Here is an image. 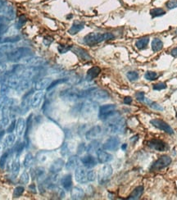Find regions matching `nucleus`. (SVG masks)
<instances>
[{
	"label": "nucleus",
	"instance_id": "f257e3e1",
	"mask_svg": "<svg viewBox=\"0 0 177 200\" xmlns=\"http://www.w3.org/2000/svg\"><path fill=\"white\" fill-rule=\"evenodd\" d=\"M89 89H85L81 90L79 89L70 88L67 89L65 90H62L60 94L61 98H62L65 100H69V101H75L77 99L84 98H88V94H89Z\"/></svg>",
	"mask_w": 177,
	"mask_h": 200
},
{
	"label": "nucleus",
	"instance_id": "f03ea898",
	"mask_svg": "<svg viewBox=\"0 0 177 200\" xmlns=\"http://www.w3.org/2000/svg\"><path fill=\"white\" fill-rule=\"evenodd\" d=\"M115 38L114 34L112 33H89L87 35H85L84 38L85 44L88 45H94V44H99L102 41L111 40Z\"/></svg>",
	"mask_w": 177,
	"mask_h": 200
},
{
	"label": "nucleus",
	"instance_id": "7ed1b4c3",
	"mask_svg": "<svg viewBox=\"0 0 177 200\" xmlns=\"http://www.w3.org/2000/svg\"><path fill=\"white\" fill-rule=\"evenodd\" d=\"M31 53H32V51L29 48H16L12 51L7 53V61L16 62L20 61V59H22V58L29 57L30 55H31Z\"/></svg>",
	"mask_w": 177,
	"mask_h": 200
},
{
	"label": "nucleus",
	"instance_id": "20e7f679",
	"mask_svg": "<svg viewBox=\"0 0 177 200\" xmlns=\"http://www.w3.org/2000/svg\"><path fill=\"white\" fill-rule=\"evenodd\" d=\"M113 167L110 165H104L102 168L100 169L98 176V180L100 185H104L107 183L110 179V177L113 175Z\"/></svg>",
	"mask_w": 177,
	"mask_h": 200
},
{
	"label": "nucleus",
	"instance_id": "39448f33",
	"mask_svg": "<svg viewBox=\"0 0 177 200\" xmlns=\"http://www.w3.org/2000/svg\"><path fill=\"white\" fill-rule=\"evenodd\" d=\"M116 105L114 104H107V105L101 106L99 112V119L102 121H106L116 112Z\"/></svg>",
	"mask_w": 177,
	"mask_h": 200
},
{
	"label": "nucleus",
	"instance_id": "423d86ee",
	"mask_svg": "<svg viewBox=\"0 0 177 200\" xmlns=\"http://www.w3.org/2000/svg\"><path fill=\"white\" fill-rule=\"evenodd\" d=\"M150 123L154 127H156V128L161 130H163L164 132L167 133L169 135H173L174 134L173 129L167 124V122H165L162 120H161V119H153V120H151Z\"/></svg>",
	"mask_w": 177,
	"mask_h": 200
},
{
	"label": "nucleus",
	"instance_id": "0eeeda50",
	"mask_svg": "<svg viewBox=\"0 0 177 200\" xmlns=\"http://www.w3.org/2000/svg\"><path fill=\"white\" fill-rule=\"evenodd\" d=\"M88 98L103 100V99H108L109 98V94L106 90H103L101 89L91 88L89 89Z\"/></svg>",
	"mask_w": 177,
	"mask_h": 200
},
{
	"label": "nucleus",
	"instance_id": "6e6552de",
	"mask_svg": "<svg viewBox=\"0 0 177 200\" xmlns=\"http://www.w3.org/2000/svg\"><path fill=\"white\" fill-rule=\"evenodd\" d=\"M171 163V158L168 156H162L160 158L153 163V166L151 167L152 170H160L162 168L167 167V166H169Z\"/></svg>",
	"mask_w": 177,
	"mask_h": 200
},
{
	"label": "nucleus",
	"instance_id": "1a4fd4ad",
	"mask_svg": "<svg viewBox=\"0 0 177 200\" xmlns=\"http://www.w3.org/2000/svg\"><path fill=\"white\" fill-rule=\"evenodd\" d=\"M120 144V139L117 137H110L109 139H107L102 148L105 150H108V151H116L117 149L119 148Z\"/></svg>",
	"mask_w": 177,
	"mask_h": 200
},
{
	"label": "nucleus",
	"instance_id": "9d476101",
	"mask_svg": "<svg viewBox=\"0 0 177 200\" xmlns=\"http://www.w3.org/2000/svg\"><path fill=\"white\" fill-rule=\"evenodd\" d=\"M44 96V93L43 90H37L32 95L31 98V107L33 108H36L40 105L41 102L43 100Z\"/></svg>",
	"mask_w": 177,
	"mask_h": 200
},
{
	"label": "nucleus",
	"instance_id": "9b49d317",
	"mask_svg": "<svg viewBox=\"0 0 177 200\" xmlns=\"http://www.w3.org/2000/svg\"><path fill=\"white\" fill-rule=\"evenodd\" d=\"M24 63L32 67H40L45 64V60L38 57H31V58L27 57L26 59L24 60Z\"/></svg>",
	"mask_w": 177,
	"mask_h": 200
},
{
	"label": "nucleus",
	"instance_id": "f8f14e48",
	"mask_svg": "<svg viewBox=\"0 0 177 200\" xmlns=\"http://www.w3.org/2000/svg\"><path fill=\"white\" fill-rule=\"evenodd\" d=\"M148 144L151 149H155V150L159 151V152H163V151L168 149L167 144L160 140V139H152V140L148 141Z\"/></svg>",
	"mask_w": 177,
	"mask_h": 200
},
{
	"label": "nucleus",
	"instance_id": "ddd939ff",
	"mask_svg": "<svg viewBox=\"0 0 177 200\" xmlns=\"http://www.w3.org/2000/svg\"><path fill=\"white\" fill-rule=\"evenodd\" d=\"M87 173L88 171H86L84 168L82 167H78L76 168L75 172V177L76 181L78 183L80 184H85L86 182H88V177H87Z\"/></svg>",
	"mask_w": 177,
	"mask_h": 200
},
{
	"label": "nucleus",
	"instance_id": "4468645a",
	"mask_svg": "<svg viewBox=\"0 0 177 200\" xmlns=\"http://www.w3.org/2000/svg\"><path fill=\"white\" fill-rule=\"evenodd\" d=\"M75 55H77L79 58H80L83 61H89L91 60V57L88 54V52L83 49L81 48L76 47V46H72V49H71Z\"/></svg>",
	"mask_w": 177,
	"mask_h": 200
},
{
	"label": "nucleus",
	"instance_id": "2eb2a0df",
	"mask_svg": "<svg viewBox=\"0 0 177 200\" xmlns=\"http://www.w3.org/2000/svg\"><path fill=\"white\" fill-rule=\"evenodd\" d=\"M102 133L101 126H93L91 129H89L85 134V138L88 140H94Z\"/></svg>",
	"mask_w": 177,
	"mask_h": 200
},
{
	"label": "nucleus",
	"instance_id": "dca6fc26",
	"mask_svg": "<svg viewBox=\"0 0 177 200\" xmlns=\"http://www.w3.org/2000/svg\"><path fill=\"white\" fill-rule=\"evenodd\" d=\"M53 81L50 77H45V78H41L40 80H38L34 84V88L37 90H44L47 89L49 85Z\"/></svg>",
	"mask_w": 177,
	"mask_h": 200
},
{
	"label": "nucleus",
	"instance_id": "f3484780",
	"mask_svg": "<svg viewBox=\"0 0 177 200\" xmlns=\"http://www.w3.org/2000/svg\"><path fill=\"white\" fill-rule=\"evenodd\" d=\"M64 161L61 158H58V159H56L52 163L51 166L49 167V171L52 174H57L59 171H61V169L63 168L64 166Z\"/></svg>",
	"mask_w": 177,
	"mask_h": 200
},
{
	"label": "nucleus",
	"instance_id": "a211bd4d",
	"mask_svg": "<svg viewBox=\"0 0 177 200\" xmlns=\"http://www.w3.org/2000/svg\"><path fill=\"white\" fill-rule=\"evenodd\" d=\"M32 114L28 116L26 124V129H25V144L26 147L30 144V133H31V128H32Z\"/></svg>",
	"mask_w": 177,
	"mask_h": 200
},
{
	"label": "nucleus",
	"instance_id": "6ab92c4d",
	"mask_svg": "<svg viewBox=\"0 0 177 200\" xmlns=\"http://www.w3.org/2000/svg\"><path fill=\"white\" fill-rule=\"evenodd\" d=\"M97 157H98V161L100 163H108V162L113 160V156L110 153H107V152L101 150V149H98Z\"/></svg>",
	"mask_w": 177,
	"mask_h": 200
},
{
	"label": "nucleus",
	"instance_id": "aec40b11",
	"mask_svg": "<svg viewBox=\"0 0 177 200\" xmlns=\"http://www.w3.org/2000/svg\"><path fill=\"white\" fill-rule=\"evenodd\" d=\"M81 163L86 168H93L97 165V160L91 155H87L82 158Z\"/></svg>",
	"mask_w": 177,
	"mask_h": 200
},
{
	"label": "nucleus",
	"instance_id": "412c9836",
	"mask_svg": "<svg viewBox=\"0 0 177 200\" xmlns=\"http://www.w3.org/2000/svg\"><path fill=\"white\" fill-rule=\"evenodd\" d=\"M61 184L62 187L64 188L65 190L67 191H69L71 190L72 187V177L71 174H68V175H66L64 177L61 178Z\"/></svg>",
	"mask_w": 177,
	"mask_h": 200
},
{
	"label": "nucleus",
	"instance_id": "4be33fe9",
	"mask_svg": "<svg viewBox=\"0 0 177 200\" xmlns=\"http://www.w3.org/2000/svg\"><path fill=\"white\" fill-rule=\"evenodd\" d=\"M79 165V158L77 156H72L69 158L67 163L66 164V168L68 171H72V170L77 168Z\"/></svg>",
	"mask_w": 177,
	"mask_h": 200
},
{
	"label": "nucleus",
	"instance_id": "5701e85b",
	"mask_svg": "<svg viewBox=\"0 0 177 200\" xmlns=\"http://www.w3.org/2000/svg\"><path fill=\"white\" fill-rule=\"evenodd\" d=\"M71 191V196L72 199H82L85 196V192L80 187H74Z\"/></svg>",
	"mask_w": 177,
	"mask_h": 200
},
{
	"label": "nucleus",
	"instance_id": "b1692460",
	"mask_svg": "<svg viewBox=\"0 0 177 200\" xmlns=\"http://www.w3.org/2000/svg\"><path fill=\"white\" fill-rule=\"evenodd\" d=\"M84 27H85V24L83 23V22L75 21V22L73 23V25L71 26V28L69 29L68 33L70 34L74 35V34H76L78 32L82 31L84 29Z\"/></svg>",
	"mask_w": 177,
	"mask_h": 200
},
{
	"label": "nucleus",
	"instance_id": "393cba45",
	"mask_svg": "<svg viewBox=\"0 0 177 200\" xmlns=\"http://www.w3.org/2000/svg\"><path fill=\"white\" fill-rule=\"evenodd\" d=\"M26 124V122H25L23 118H19L16 122V131L19 136H21L25 132Z\"/></svg>",
	"mask_w": 177,
	"mask_h": 200
},
{
	"label": "nucleus",
	"instance_id": "a878e982",
	"mask_svg": "<svg viewBox=\"0 0 177 200\" xmlns=\"http://www.w3.org/2000/svg\"><path fill=\"white\" fill-rule=\"evenodd\" d=\"M101 72V69L99 67H93L90 69H88L87 71V75H86V78L88 81L93 80V79L96 78Z\"/></svg>",
	"mask_w": 177,
	"mask_h": 200
},
{
	"label": "nucleus",
	"instance_id": "bb28decb",
	"mask_svg": "<svg viewBox=\"0 0 177 200\" xmlns=\"http://www.w3.org/2000/svg\"><path fill=\"white\" fill-rule=\"evenodd\" d=\"M143 193V186H138L136 187L135 190H133L131 194L129 195V198H127V199H139L140 197L142 196Z\"/></svg>",
	"mask_w": 177,
	"mask_h": 200
},
{
	"label": "nucleus",
	"instance_id": "cd10ccee",
	"mask_svg": "<svg viewBox=\"0 0 177 200\" xmlns=\"http://www.w3.org/2000/svg\"><path fill=\"white\" fill-rule=\"evenodd\" d=\"M15 140H16V136H14L13 134L12 133H9V135H7L6 137H5V139H4V149H7L11 146L13 144L15 143Z\"/></svg>",
	"mask_w": 177,
	"mask_h": 200
},
{
	"label": "nucleus",
	"instance_id": "c85d7f7f",
	"mask_svg": "<svg viewBox=\"0 0 177 200\" xmlns=\"http://www.w3.org/2000/svg\"><path fill=\"white\" fill-rule=\"evenodd\" d=\"M162 48H163V43L161 40L156 38L152 41V49L153 52L160 51L162 49Z\"/></svg>",
	"mask_w": 177,
	"mask_h": 200
},
{
	"label": "nucleus",
	"instance_id": "c756f323",
	"mask_svg": "<svg viewBox=\"0 0 177 200\" xmlns=\"http://www.w3.org/2000/svg\"><path fill=\"white\" fill-rule=\"evenodd\" d=\"M148 42H149V38L146 36V37H143L139 39L136 41L135 45H136L137 48H139V49H143V48H145L147 47Z\"/></svg>",
	"mask_w": 177,
	"mask_h": 200
},
{
	"label": "nucleus",
	"instance_id": "7c9ffc66",
	"mask_svg": "<svg viewBox=\"0 0 177 200\" xmlns=\"http://www.w3.org/2000/svg\"><path fill=\"white\" fill-rule=\"evenodd\" d=\"M20 36L15 35V36H11V37L2 38L0 40V44H6V43H16L20 40Z\"/></svg>",
	"mask_w": 177,
	"mask_h": 200
},
{
	"label": "nucleus",
	"instance_id": "2f4dec72",
	"mask_svg": "<svg viewBox=\"0 0 177 200\" xmlns=\"http://www.w3.org/2000/svg\"><path fill=\"white\" fill-rule=\"evenodd\" d=\"M11 167H12V173L16 176L17 173H18V171H19V170H20V161H19L18 155L16 157V158L12 162V164Z\"/></svg>",
	"mask_w": 177,
	"mask_h": 200
},
{
	"label": "nucleus",
	"instance_id": "473e14b6",
	"mask_svg": "<svg viewBox=\"0 0 177 200\" xmlns=\"http://www.w3.org/2000/svg\"><path fill=\"white\" fill-rule=\"evenodd\" d=\"M34 163V157L31 153H27L24 159V166L26 168L31 167Z\"/></svg>",
	"mask_w": 177,
	"mask_h": 200
},
{
	"label": "nucleus",
	"instance_id": "72a5a7b5",
	"mask_svg": "<svg viewBox=\"0 0 177 200\" xmlns=\"http://www.w3.org/2000/svg\"><path fill=\"white\" fill-rule=\"evenodd\" d=\"M144 101L147 103V104L149 106L150 108H152L155 109V110H158V111H162L163 110V108L162 107H161L158 103H157L153 102L152 100H150L148 98H144Z\"/></svg>",
	"mask_w": 177,
	"mask_h": 200
},
{
	"label": "nucleus",
	"instance_id": "f704fd0d",
	"mask_svg": "<svg viewBox=\"0 0 177 200\" xmlns=\"http://www.w3.org/2000/svg\"><path fill=\"white\" fill-rule=\"evenodd\" d=\"M150 14L153 17H157L165 15L166 12L162 8H154V9H152L150 11Z\"/></svg>",
	"mask_w": 177,
	"mask_h": 200
},
{
	"label": "nucleus",
	"instance_id": "c9c22d12",
	"mask_svg": "<svg viewBox=\"0 0 177 200\" xmlns=\"http://www.w3.org/2000/svg\"><path fill=\"white\" fill-rule=\"evenodd\" d=\"M30 180V176L26 171H24L22 174L20 175V180H19V183L21 184V185H26L29 182Z\"/></svg>",
	"mask_w": 177,
	"mask_h": 200
},
{
	"label": "nucleus",
	"instance_id": "e433bc0d",
	"mask_svg": "<svg viewBox=\"0 0 177 200\" xmlns=\"http://www.w3.org/2000/svg\"><path fill=\"white\" fill-rule=\"evenodd\" d=\"M67 81V79L66 78H62V79H58V80H55V81H53L51 82V84L49 85V86L48 87V90H50L52 89H53L54 87H56L57 85H60L61 83H65V82Z\"/></svg>",
	"mask_w": 177,
	"mask_h": 200
},
{
	"label": "nucleus",
	"instance_id": "4c0bfd02",
	"mask_svg": "<svg viewBox=\"0 0 177 200\" xmlns=\"http://www.w3.org/2000/svg\"><path fill=\"white\" fill-rule=\"evenodd\" d=\"M9 153L10 152L9 151H7V152H5V153L1 156L0 158V167L3 169L4 168V166H5V164L7 163V160L8 158V156H9Z\"/></svg>",
	"mask_w": 177,
	"mask_h": 200
},
{
	"label": "nucleus",
	"instance_id": "58836bf2",
	"mask_svg": "<svg viewBox=\"0 0 177 200\" xmlns=\"http://www.w3.org/2000/svg\"><path fill=\"white\" fill-rule=\"evenodd\" d=\"M25 191V188L23 186H17L14 189L13 197L14 198H19L20 197Z\"/></svg>",
	"mask_w": 177,
	"mask_h": 200
},
{
	"label": "nucleus",
	"instance_id": "ea45409f",
	"mask_svg": "<svg viewBox=\"0 0 177 200\" xmlns=\"http://www.w3.org/2000/svg\"><path fill=\"white\" fill-rule=\"evenodd\" d=\"M99 145V143L98 142V141H96V140H94L93 142H91L90 144H89V145L87 147L86 150H87V152H88V153H90V152H94V151H95V150L98 149Z\"/></svg>",
	"mask_w": 177,
	"mask_h": 200
},
{
	"label": "nucleus",
	"instance_id": "a19ab883",
	"mask_svg": "<svg viewBox=\"0 0 177 200\" xmlns=\"http://www.w3.org/2000/svg\"><path fill=\"white\" fill-rule=\"evenodd\" d=\"M26 22V17H25L24 15H21L19 17L18 20H17V23H16V27L17 29H20L23 26L25 25V23Z\"/></svg>",
	"mask_w": 177,
	"mask_h": 200
},
{
	"label": "nucleus",
	"instance_id": "79ce46f5",
	"mask_svg": "<svg viewBox=\"0 0 177 200\" xmlns=\"http://www.w3.org/2000/svg\"><path fill=\"white\" fill-rule=\"evenodd\" d=\"M157 76L158 75L154 71H148L146 72V74L144 75V78L148 81H154L157 78Z\"/></svg>",
	"mask_w": 177,
	"mask_h": 200
},
{
	"label": "nucleus",
	"instance_id": "37998d69",
	"mask_svg": "<svg viewBox=\"0 0 177 200\" xmlns=\"http://www.w3.org/2000/svg\"><path fill=\"white\" fill-rule=\"evenodd\" d=\"M126 76L130 81H135L139 79V74L137 73L136 71H129L126 74Z\"/></svg>",
	"mask_w": 177,
	"mask_h": 200
},
{
	"label": "nucleus",
	"instance_id": "c03bdc74",
	"mask_svg": "<svg viewBox=\"0 0 177 200\" xmlns=\"http://www.w3.org/2000/svg\"><path fill=\"white\" fill-rule=\"evenodd\" d=\"M72 46L70 45H64V44H59L58 47V50L60 53H66L67 52L72 49Z\"/></svg>",
	"mask_w": 177,
	"mask_h": 200
},
{
	"label": "nucleus",
	"instance_id": "a18cd8bd",
	"mask_svg": "<svg viewBox=\"0 0 177 200\" xmlns=\"http://www.w3.org/2000/svg\"><path fill=\"white\" fill-rule=\"evenodd\" d=\"M9 123V118L7 116H4L0 120V130H4V128L8 125Z\"/></svg>",
	"mask_w": 177,
	"mask_h": 200
},
{
	"label": "nucleus",
	"instance_id": "49530a36",
	"mask_svg": "<svg viewBox=\"0 0 177 200\" xmlns=\"http://www.w3.org/2000/svg\"><path fill=\"white\" fill-rule=\"evenodd\" d=\"M8 30V26H7V24L5 23H1L0 24V40L3 38L4 35Z\"/></svg>",
	"mask_w": 177,
	"mask_h": 200
},
{
	"label": "nucleus",
	"instance_id": "de8ad7c7",
	"mask_svg": "<svg viewBox=\"0 0 177 200\" xmlns=\"http://www.w3.org/2000/svg\"><path fill=\"white\" fill-rule=\"evenodd\" d=\"M166 7L168 9H173L177 7V0H169L166 3Z\"/></svg>",
	"mask_w": 177,
	"mask_h": 200
},
{
	"label": "nucleus",
	"instance_id": "09e8293b",
	"mask_svg": "<svg viewBox=\"0 0 177 200\" xmlns=\"http://www.w3.org/2000/svg\"><path fill=\"white\" fill-rule=\"evenodd\" d=\"M153 88L154 90H162V89H164L167 88V85L165 83L160 82V83H157V84L153 85Z\"/></svg>",
	"mask_w": 177,
	"mask_h": 200
},
{
	"label": "nucleus",
	"instance_id": "8fccbe9b",
	"mask_svg": "<svg viewBox=\"0 0 177 200\" xmlns=\"http://www.w3.org/2000/svg\"><path fill=\"white\" fill-rule=\"evenodd\" d=\"M34 172H35V177L41 178V177H44V169L43 167H38L37 169L34 171Z\"/></svg>",
	"mask_w": 177,
	"mask_h": 200
},
{
	"label": "nucleus",
	"instance_id": "3c124183",
	"mask_svg": "<svg viewBox=\"0 0 177 200\" xmlns=\"http://www.w3.org/2000/svg\"><path fill=\"white\" fill-rule=\"evenodd\" d=\"M87 177H88V181H94L96 179V173L94 171H89L87 173Z\"/></svg>",
	"mask_w": 177,
	"mask_h": 200
},
{
	"label": "nucleus",
	"instance_id": "603ef678",
	"mask_svg": "<svg viewBox=\"0 0 177 200\" xmlns=\"http://www.w3.org/2000/svg\"><path fill=\"white\" fill-rule=\"evenodd\" d=\"M135 97H136L137 100L140 101V102H143L144 101V98H145V96H144V93L143 92H137L135 94Z\"/></svg>",
	"mask_w": 177,
	"mask_h": 200
},
{
	"label": "nucleus",
	"instance_id": "864d4df0",
	"mask_svg": "<svg viewBox=\"0 0 177 200\" xmlns=\"http://www.w3.org/2000/svg\"><path fill=\"white\" fill-rule=\"evenodd\" d=\"M14 129H16V121H12L9 126L7 127V133H12L14 130Z\"/></svg>",
	"mask_w": 177,
	"mask_h": 200
},
{
	"label": "nucleus",
	"instance_id": "5fc2aeb1",
	"mask_svg": "<svg viewBox=\"0 0 177 200\" xmlns=\"http://www.w3.org/2000/svg\"><path fill=\"white\" fill-rule=\"evenodd\" d=\"M53 39L50 36H45L44 38V44L46 45V46H48L49 44L53 43Z\"/></svg>",
	"mask_w": 177,
	"mask_h": 200
},
{
	"label": "nucleus",
	"instance_id": "6e6d98bb",
	"mask_svg": "<svg viewBox=\"0 0 177 200\" xmlns=\"http://www.w3.org/2000/svg\"><path fill=\"white\" fill-rule=\"evenodd\" d=\"M85 149H86V148H85V144H80L78 147V153L79 154H81L82 153H84L85 151Z\"/></svg>",
	"mask_w": 177,
	"mask_h": 200
},
{
	"label": "nucleus",
	"instance_id": "4d7b16f0",
	"mask_svg": "<svg viewBox=\"0 0 177 200\" xmlns=\"http://www.w3.org/2000/svg\"><path fill=\"white\" fill-rule=\"evenodd\" d=\"M29 190H30V191L31 192H32L33 193H37V191H36V186L34 185V184H32V185H31L30 186H29Z\"/></svg>",
	"mask_w": 177,
	"mask_h": 200
},
{
	"label": "nucleus",
	"instance_id": "13d9d810",
	"mask_svg": "<svg viewBox=\"0 0 177 200\" xmlns=\"http://www.w3.org/2000/svg\"><path fill=\"white\" fill-rule=\"evenodd\" d=\"M124 103H126V104H130L131 103H132V98H130V97H125L124 98Z\"/></svg>",
	"mask_w": 177,
	"mask_h": 200
},
{
	"label": "nucleus",
	"instance_id": "bf43d9fd",
	"mask_svg": "<svg viewBox=\"0 0 177 200\" xmlns=\"http://www.w3.org/2000/svg\"><path fill=\"white\" fill-rule=\"evenodd\" d=\"M171 53V55H172V56H174V57H176V56H177V48H174L173 50L171 51V53Z\"/></svg>",
	"mask_w": 177,
	"mask_h": 200
},
{
	"label": "nucleus",
	"instance_id": "052dcab7",
	"mask_svg": "<svg viewBox=\"0 0 177 200\" xmlns=\"http://www.w3.org/2000/svg\"><path fill=\"white\" fill-rule=\"evenodd\" d=\"M139 139V136H135L134 137H132L131 139H130V141L131 142H135L136 140H138Z\"/></svg>",
	"mask_w": 177,
	"mask_h": 200
},
{
	"label": "nucleus",
	"instance_id": "680f3d73",
	"mask_svg": "<svg viewBox=\"0 0 177 200\" xmlns=\"http://www.w3.org/2000/svg\"><path fill=\"white\" fill-rule=\"evenodd\" d=\"M5 135V130H0V139H2Z\"/></svg>",
	"mask_w": 177,
	"mask_h": 200
},
{
	"label": "nucleus",
	"instance_id": "e2e57ef3",
	"mask_svg": "<svg viewBox=\"0 0 177 200\" xmlns=\"http://www.w3.org/2000/svg\"><path fill=\"white\" fill-rule=\"evenodd\" d=\"M126 148H127V144H124L121 146V149H122V150H126Z\"/></svg>",
	"mask_w": 177,
	"mask_h": 200
},
{
	"label": "nucleus",
	"instance_id": "0e129e2a",
	"mask_svg": "<svg viewBox=\"0 0 177 200\" xmlns=\"http://www.w3.org/2000/svg\"><path fill=\"white\" fill-rule=\"evenodd\" d=\"M1 75H2V71L0 70V77H1Z\"/></svg>",
	"mask_w": 177,
	"mask_h": 200
}]
</instances>
